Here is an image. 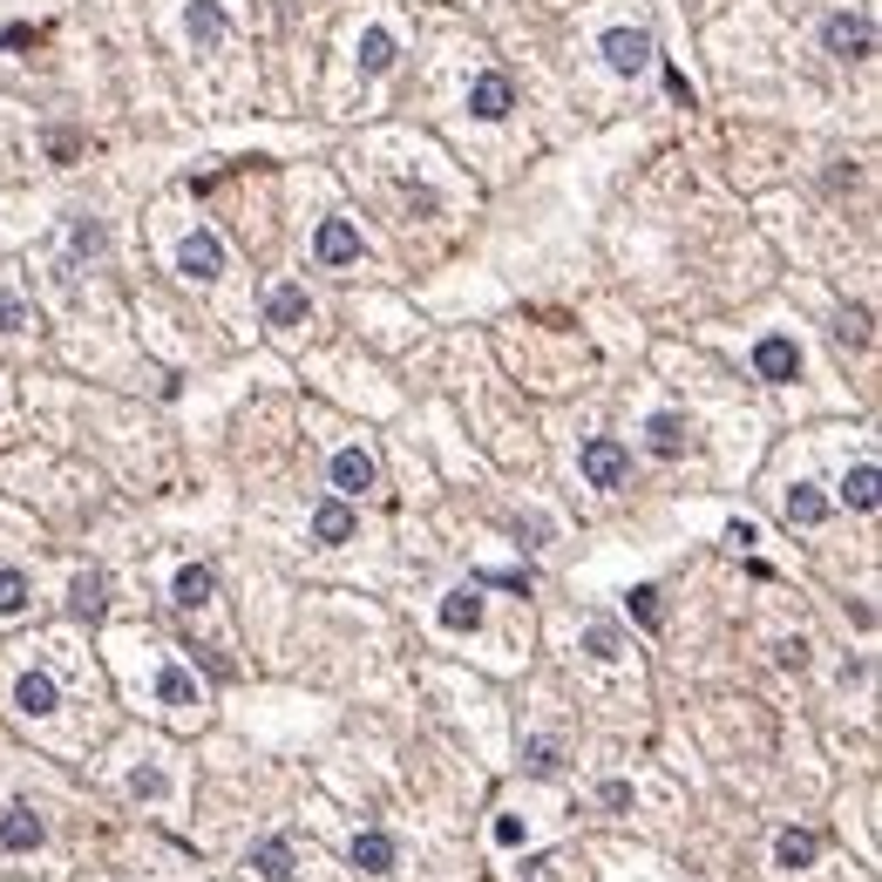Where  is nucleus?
Here are the masks:
<instances>
[{"label": "nucleus", "instance_id": "nucleus-8", "mask_svg": "<svg viewBox=\"0 0 882 882\" xmlns=\"http://www.w3.org/2000/svg\"><path fill=\"white\" fill-rule=\"evenodd\" d=\"M394 856H400V849H394L387 828H360V835H353V869H360V875H394Z\"/></svg>", "mask_w": 882, "mask_h": 882}, {"label": "nucleus", "instance_id": "nucleus-23", "mask_svg": "<svg viewBox=\"0 0 882 882\" xmlns=\"http://www.w3.org/2000/svg\"><path fill=\"white\" fill-rule=\"evenodd\" d=\"M156 699H164V706H190V699H197L190 672H184V665H164V672H156Z\"/></svg>", "mask_w": 882, "mask_h": 882}, {"label": "nucleus", "instance_id": "nucleus-3", "mask_svg": "<svg viewBox=\"0 0 882 882\" xmlns=\"http://www.w3.org/2000/svg\"><path fill=\"white\" fill-rule=\"evenodd\" d=\"M177 272L184 278H218L224 272V238L218 231H190L184 245H177Z\"/></svg>", "mask_w": 882, "mask_h": 882}, {"label": "nucleus", "instance_id": "nucleus-22", "mask_svg": "<svg viewBox=\"0 0 882 882\" xmlns=\"http://www.w3.org/2000/svg\"><path fill=\"white\" fill-rule=\"evenodd\" d=\"M68 611H75V618H102V571H82V577H75Z\"/></svg>", "mask_w": 882, "mask_h": 882}, {"label": "nucleus", "instance_id": "nucleus-13", "mask_svg": "<svg viewBox=\"0 0 882 882\" xmlns=\"http://www.w3.org/2000/svg\"><path fill=\"white\" fill-rule=\"evenodd\" d=\"M441 625H449V631H475V625H483V597H475V584L441 597Z\"/></svg>", "mask_w": 882, "mask_h": 882}, {"label": "nucleus", "instance_id": "nucleus-35", "mask_svg": "<svg viewBox=\"0 0 882 882\" xmlns=\"http://www.w3.org/2000/svg\"><path fill=\"white\" fill-rule=\"evenodd\" d=\"M781 665H794V672H801V665H808V646H801V638H787V646H781Z\"/></svg>", "mask_w": 882, "mask_h": 882}, {"label": "nucleus", "instance_id": "nucleus-28", "mask_svg": "<svg viewBox=\"0 0 882 882\" xmlns=\"http://www.w3.org/2000/svg\"><path fill=\"white\" fill-rule=\"evenodd\" d=\"M27 327V299L21 293H0V333H21Z\"/></svg>", "mask_w": 882, "mask_h": 882}, {"label": "nucleus", "instance_id": "nucleus-26", "mask_svg": "<svg viewBox=\"0 0 882 882\" xmlns=\"http://www.w3.org/2000/svg\"><path fill=\"white\" fill-rule=\"evenodd\" d=\"M27 605V577L21 571H0V618H14Z\"/></svg>", "mask_w": 882, "mask_h": 882}, {"label": "nucleus", "instance_id": "nucleus-21", "mask_svg": "<svg viewBox=\"0 0 882 882\" xmlns=\"http://www.w3.org/2000/svg\"><path fill=\"white\" fill-rule=\"evenodd\" d=\"M841 503H849V509H875V462H856L849 468V483H841Z\"/></svg>", "mask_w": 882, "mask_h": 882}, {"label": "nucleus", "instance_id": "nucleus-29", "mask_svg": "<svg viewBox=\"0 0 882 882\" xmlns=\"http://www.w3.org/2000/svg\"><path fill=\"white\" fill-rule=\"evenodd\" d=\"M130 794H136V801H156V794H164V774H156V768H136V774H130Z\"/></svg>", "mask_w": 882, "mask_h": 882}, {"label": "nucleus", "instance_id": "nucleus-27", "mask_svg": "<svg viewBox=\"0 0 882 882\" xmlns=\"http://www.w3.org/2000/svg\"><path fill=\"white\" fill-rule=\"evenodd\" d=\"M631 618L646 625V631H659V618H665V611H659V591H652V584H638V591H631Z\"/></svg>", "mask_w": 882, "mask_h": 882}, {"label": "nucleus", "instance_id": "nucleus-2", "mask_svg": "<svg viewBox=\"0 0 882 882\" xmlns=\"http://www.w3.org/2000/svg\"><path fill=\"white\" fill-rule=\"evenodd\" d=\"M822 42H828V55H835V62H869V48H875V27H869L862 14H828Z\"/></svg>", "mask_w": 882, "mask_h": 882}, {"label": "nucleus", "instance_id": "nucleus-7", "mask_svg": "<svg viewBox=\"0 0 882 882\" xmlns=\"http://www.w3.org/2000/svg\"><path fill=\"white\" fill-rule=\"evenodd\" d=\"M245 869H252L258 882H293V875H299V856H293L286 835H272V841H258V849L245 856Z\"/></svg>", "mask_w": 882, "mask_h": 882}, {"label": "nucleus", "instance_id": "nucleus-25", "mask_svg": "<svg viewBox=\"0 0 882 882\" xmlns=\"http://www.w3.org/2000/svg\"><path fill=\"white\" fill-rule=\"evenodd\" d=\"M584 646H591V659H618V652H625V631H618V625H591Z\"/></svg>", "mask_w": 882, "mask_h": 882}, {"label": "nucleus", "instance_id": "nucleus-31", "mask_svg": "<svg viewBox=\"0 0 882 882\" xmlns=\"http://www.w3.org/2000/svg\"><path fill=\"white\" fill-rule=\"evenodd\" d=\"M556 768H564V760H556V747H550V740H537V747H530V774H543V781H550Z\"/></svg>", "mask_w": 882, "mask_h": 882}, {"label": "nucleus", "instance_id": "nucleus-24", "mask_svg": "<svg viewBox=\"0 0 882 882\" xmlns=\"http://www.w3.org/2000/svg\"><path fill=\"white\" fill-rule=\"evenodd\" d=\"M652 449L679 455V449H686V421H679V415H652Z\"/></svg>", "mask_w": 882, "mask_h": 882}, {"label": "nucleus", "instance_id": "nucleus-19", "mask_svg": "<svg viewBox=\"0 0 882 882\" xmlns=\"http://www.w3.org/2000/svg\"><path fill=\"white\" fill-rule=\"evenodd\" d=\"M265 319H272V327H299V319H306V286H272Z\"/></svg>", "mask_w": 882, "mask_h": 882}, {"label": "nucleus", "instance_id": "nucleus-32", "mask_svg": "<svg viewBox=\"0 0 882 882\" xmlns=\"http://www.w3.org/2000/svg\"><path fill=\"white\" fill-rule=\"evenodd\" d=\"M727 543H734V550H753V543H760V530H753V523H727Z\"/></svg>", "mask_w": 882, "mask_h": 882}, {"label": "nucleus", "instance_id": "nucleus-16", "mask_svg": "<svg viewBox=\"0 0 882 882\" xmlns=\"http://www.w3.org/2000/svg\"><path fill=\"white\" fill-rule=\"evenodd\" d=\"M190 42L205 55L224 42V8H218V0H190Z\"/></svg>", "mask_w": 882, "mask_h": 882}, {"label": "nucleus", "instance_id": "nucleus-5", "mask_svg": "<svg viewBox=\"0 0 882 882\" xmlns=\"http://www.w3.org/2000/svg\"><path fill=\"white\" fill-rule=\"evenodd\" d=\"M753 374H760V381H794V374H801V346H794L787 333H768V340L753 346Z\"/></svg>", "mask_w": 882, "mask_h": 882}, {"label": "nucleus", "instance_id": "nucleus-12", "mask_svg": "<svg viewBox=\"0 0 882 882\" xmlns=\"http://www.w3.org/2000/svg\"><path fill=\"white\" fill-rule=\"evenodd\" d=\"M822 856V835L815 828H781V841H774V862L781 869H808Z\"/></svg>", "mask_w": 882, "mask_h": 882}, {"label": "nucleus", "instance_id": "nucleus-36", "mask_svg": "<svg viewBox=\"0 0 882 882\" xmlns=\"http://www.w3.org/2000/svg\"><path fill=\"white\" fill-rule=\"evenodd\" d=\"M605 808H631V787L625 781H605Z\"/></svg>", "mask_w": 882, "mask_h": 882}, {"label": "nucleus", "instance_id": "nucleus-14", "mask_svg": "<svg viewBox=\"0 0 882 882\" xmlns=\"http://www.w3.org/2000/svg\"><path fill=\"white\" fill-rule=\"evenodd\" d=\"M822 516H828V496H822L815 483H794V489H787V523H794V530H815Z\"/></svg>", "mask_w": 882, "mask_h": 882}, {"label": "nucleus", "instance_id": "nucleus-10", "mask_svg": "<svg viewBox=\"0 0 882 882\" xmlns=\"http://www.w3.org/2000/svg\"><path fill=\"white\" fill-rule=\"evenodd\" d=\"M468 109L483 115V123H503V115L516 109V96H509V82H503V75H475V89H468Z\"/></svg>", "mask_w": 882, "mask_h": 882}, {"label": "nucleus", "instance_id": "nucleus-1", "mask_svg": "<svg viewBox=\"0 0 882 882\" xmlns=\"http://www.w3.org/2000/svg\"><path fill=\"white\" fill-rule=\"evenodd\" d=\"M577 468H584V483H591V489H618L625 475H631V455H625V441L591 434V441H584V455H577Z\"/></svg>", "mask_w": 882, "mask_h": 882}, {"label": "nucleus", "instance_id": "nucleus-6", "mask_svg": "<svg viewBox=\"0 0 882 882\" xmlns=\"http://www.w3.org/2000/svg\"><path fill=\"white\" fill-rule=\"evenodd\" d=\"M42 835H48V822L27 808V801H14L8 815H0V849H14V856H27V849H42Z\"/></svg>", "mask_w": 882, "mask_h": 882}, {"label": "nucleus", "instance_id": "nucleus-9", "mask_svg": "<svg viewBox=\"0 0 882 882\" xmlns=\"http://www.w3.org/2000/svg\"><path fill=\"white\" fill-rule=\"evenodd\" d=\"M605 62L625 68V75L646 68V62H652V34H646V27H611V34H605Z\"/></svg>", "mask_w": 882, "mask_h": 882}, {"label": "nucleus", "instance_id": "nucleus-20", "mask_svg": "<svg viewBox=\"0 0 882 882\" xmlns=\"http://www.w3.org/2000/svg\"><path fill=\"white\" fill-rule=\"evenodd\" d=\"M360 68H367V75H387V68H394V34H387V27H367V34H360Z\"/></svg>", "mask_w": 882, "mask_h": 882}, {"label": "nucleus", "instance_id": "nucleus-30", "mask_svg": "<svg viewBox=\"0 0 882 882\" xmlns=\"http://www.w3.org/2000/svg\"><path fill=\"white\" fill-rule=\"evenodd\" d=\"M835 340H856V346H862V340H869V312H862V306H856V312H841Z\"/></svg>", "mask_w": 882, "mask_h": 882}, {"label": "nucleus", "instance_id": "nucleus-15", "mask_svg": "<svg viewBox=\"0 0 882 882\" xmlns=\"http://www.w3.org/2000/svg\"><path fill=\"white\" fill-rule=\"evenodd\" d=\"M14 706H21V713H55V706H62L55 679H48V672H21V686H14Z\"/></svg>", "mask_w": 882, "mask_h": 882}, {"label": "nucleus", "instance_id": "nucleus-33", "mask_svg": "<svg viewBox=\"0 0 882 882\" xmlns=\"http://www.w3.org/2000/svg\"><path fill=\"white\" fill-rule=\"evenodd\" d=\"M496 841H503V849H516V841H523V822L503 815V822H496Z\"/></svg>", "mask_w": 882, "mask_h": 882}, {"label": "nucleus", "instance_id": "nucleus-34", "mask_svg": "<svg viewBox=\"0 0 882 882\" xmlns=\"http://www.w3.org/2000/svg\"><path fill=\"white\" fill-rule=\"evenodd\" d=\"M483 584H503V591H530V577H523V571H489Z\"/></svg>", "mask_w": 882, "mask_h": 882}, {"label": "nucleus", "instance_id": "nucleus-4", "mask_svg": "<svg viewBox=\"0 0 882 882\" xmlns=\"http://www.w3.org/2000/svg\"><path fill=\"white\" fill-rule=\"evenodd\" d=\"M312 258L319 265H353L360 258V231H353V218H327V224H319V238H312Z\"/></svg>", "mask_w": 882, "mask_h": 882}, {"label": "nucleus", "instance_id": "nucleus-17", "mask_svg": "<svg viewBox=\"0 0 882 882\" xmlns=\"http://www.w3.org/2000/svg\"><path fill=\"white\" fill-rule=\"evenodd\" d=\"M211 591H218L211 564H184V571H177V605H184V611H197V605H211Z\"/></svg>", "mask_w": 882, "mask_h": 882}, {"label": "nucleus", "instance_id": "nucleus-11", "mask_svg": "<svg viewBox=\"0 0 882 882\" xmlns=\"http://www.w3.org/2000/svg\"><path fill=\"white\" fill-rule=\"evenodd\" d=\"M333 489H340V496H367V489H374V462L360 455V449H340V455H333Z\"/></svg>", "mask_w": 882, "mask_h": 882}, {"label": "nucleus", "instance_id": "nucleus-18", "mask_svg": "<svg viewBox=\"0 0 882 882\" xmlns=\"http://www.w3.org/2000/svg\"><path fill=\"white\" fill-rule=\"evenodd\" d=\"M312 537H319V543H346V537H353V509H346V503H319V509H312Z\"/></svg>", "mask_w": 882, "mask_h": 882}]
</instances>
